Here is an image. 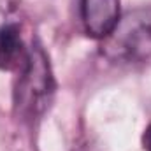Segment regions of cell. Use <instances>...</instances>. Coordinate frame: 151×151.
<instances>
[{
	"mask_svg": "<svg viewBox=\"0 0 151 151\" xmlns=\"http://www.w3.org/2000/svg\"><path fill=\"white\" fill-rule=\"evenodd\" d=\"M55 77L46 51L39 42L28 47V58L18 70L14 86V111L25 123H35L51 106Z\"/></svg>",
	"mask_w": 151,
	"mask_h": 151,
	"instance_id": "cell-1",
	"label": "cell"
},
{
	"mask_svg": "<svg viewBox=\"0 0 151 151\" xmlns=\"http://www.w3.org/2000/svg\"><path fill=\"white\" fill-rule=\"evenodd\" d=\"M102 40L104 56L114 63L146 62L151 56V9L127 12Z\"/></svg>",
	"mask_w": 151,
	"mask_h": 151,
	"instance_id": "cell-2",
	"label": "cell"
},
{
	"mask_svg": "<svg viewBox=\"0 0 151 151\" xmlns=\"http://www.w3.org/2000/svg\"><path fill=\"white\" fill-rule=\"evenodd\" d=\"M81 21L93 39H106L119 21V0H81Z\"/></svg>",
	"mask_w": 151,
	"mask_h": 151,
	"instance_id": "cell-3",
	"label": "cell"
},
{
	"mask_svg": "<svg viewBox=\"0 0 151 151\" xmlns=\"http://www.w3.org/2000/svg\"><path fill=\"white\" fill-rule=\"evenodd\" d=\"M28 58L19 23L11 19L0 25V70H19Z\"/></svg>",
	"mask_w": 151,
	"mask_h": 151,
	"instance_id": "cell-4",
	"label": "cell"
},
{
	"mask_svg": "<svg viewBox=\"0 0 151 151\" xmlns=\"http://www.w3.org/2000/svg\"><path fill=\"white\" fill-rule=\"evenodd\" d=\"M14 9V4L11 0H0V25L5 21H11V12Z\"/></svg>",
	"mask_w": 151,
	"mask_h": 151,
	"instance_id": "cell-5",
	"label": "cell"
},
{
	"mask_svg": "<svg viewBox=\"0 0 151 151\" xmlns=\"http://www.w3.org/2000/svg\"><path fill=\"white\" fill-rule=\"evenodd\" d=\"M142 148H144V151H151V123L146 127V130L142 134Z\"/></svg>",
	"mask_w": 151,
	"mask_h": 151,
	"instance_id": "cell-6",
	"label": "cell"
}]
</instances>
